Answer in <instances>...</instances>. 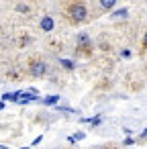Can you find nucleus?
Returning <instances> with one entry per match:
<instances>
[{
	"label": "nucleus",
	"instance_id": "obj_4",
	"mask_svg": "<svg viewBox=\"0 0 147 149\" xmlns=\"http://www.w3.org/2000/svg\"><path fill=\"white\" fill-rule=\"evenodd\" d=\"M76 45H78V47H92L90 35H88V33H80V35L76 37Z\"/></svg>",
	"mask_w": 147,
	"mask_h": 149
},
{
	"label": "nucleus",
	"instance_id": "obj_12",
	"mask_svg": "<svg viewBox=\"0 0 147 149\" xmlns=\"http://www.w3.org/2000/svg\"><path fill=\"white\" fill-rule=\"evenodd\" d=\"M2 108H4V102H0V110H2Z\"/></svg>",
	"mask_w": 147,
	"mask_h": 149
},
{
	"label": "nucleus",
	"instance_id": "obj_3",
	"mask_svg": "<svg viewBox=\"0 0 147 149\" xmlns=\"http://www.w3.org/2000/svg\"><path fill=\"white\" fill-rule=\"evenodd\" d=\"M39 27H41V31H43V33H51V31H53V27H55V21H53L49 15H45V17L39 21Z\"/></svg>",
	"mask_w": 147,
	"mask_h": 149
},
{
	"label": "nucleus",
	"instance_id": "obj_9",
	"mask_svg": "<svg viewBox=\"0 0 147 149\" xmlns=\"http://www.w3.org/2000/svg\"><path fill=\"white\" fill-rule=\"evenodd\" d=\"M17 10L19 13H29V4H23L21 2V4H17Z\"/></svg>",
	"mask_w": 147,
	"mask_h": 149
},
{
	"label": "nucleus",
	"instance_id": "obj_10",
	"mask_svg": "<svg viewBox=\"0 0 147 149\" xmlns=\"http://www.w3.org/2000/svg\"><path fill=\"white\" fill-rule=\"evenodd\" d=\"M143 49H147V31H145V35H143Z\"/></svg>",
	"mask_w": 147,
	"mask_h": 149
},
{
	"label": "nucleus",
	"instance_id": "obj_1",
	"mask_svg": "<svg viewBox=\"0 0 147 149\" xmlns=\"http://www.w3.org/2000/svg\"><path fill=\"white\" fill-rule=\"evenodd\" d=\"M68 15H70V21H72L74 25H78V23L86 21L88 10H86V6H84V2H74V4L68 6Z\"/></svg>",
	"mask_w": 147,
	"mask_h": 149
},
{
	"label": "nucleus",
	"instance_id": "obj_5",
	"mask_svg": "<svg viewBox=\"0 0 147 149\" xmlns=\"http://www.w3.org/2000/svg\"><path fill=\"white\" fill-rule=\"evenodd\" d=\"M127 15H129L127 8H118V10L112 13V19H127Z\"/></svg>",
	"mask_w": 147,
	"mask_h": 149
},
{
	"label": "nucleus",
	"instance_id": "obj_6",
	"mask_svg": "<svg viewBox=\"0 0 147 149\" xmlns=\"http://www.w3.org/2000/svg\"><path fill=\"white\" fill-rule=\"evenodd\" d=\"M114 4H116L114 0H102V2H100V6H102V8H106V10L114 8Z\"/></svg>",
	"mask_w": 147,
	"mask_h": 149
},
{
	"label": "nucleus",
	"instance_id": "obj_2",
	"mask_svg": "<svg viewBox=\"0 0 147 149\" xmlns=\"http://www.w3.org/2000/svg\"><path fill=\"white\" fill-rule=\"evenodd\" d=\"M29 72H31L35 78H43V76L47 74V65H45L43 61H31V65H29Z\"/></svg>",
	"mask_w": 147,
	"mask_h": 149
},
{
	"label": "nucleus",
	"instance_id": "obj_11",
	"mask_svg": "<svg viewBox=\"0 0 147 149\" xmlns=\"http://www.w3.org/2000/svg\"><path fill=\"white\" fill-rule=\"evenodd\" d=\"M145 135H147V127H145V131H143V133H141V137H145Z\"/></svg>",
	"mask_w": 147,
	"mask_h": 149
},
{
	"label": "nucleus",
	"instance_id": "obj_8",
	"mask_svg": "<svg viewBox=\"0 0 147 149\" xmlns=\"http://www.w3.org/2000/svg\"><path fill=\"white\" fill-rule=\"evenodd\" d=\"M57 100H59V96H55V94H53V96H47V98H43V104H55Z\"/></svg>",
	"mask_w": 147,
	"mask_h": 149
},
{
	"label": "nucleus",
	"instance_id": "obj_7",
	"mask_svg": "<svg viewBox=\"0 0 147 149\" xmlns=\"http://www.w3.org/2000/svg\"><path fill=\"white\" fill-rule=\"evenodd\" d=\"M59 63H61L65 70H74V68H76V63H74V61H70V59H61Z\"/></svg>",
	"mask_w": 147,
	"mask_h": 149
}]
</instances>
